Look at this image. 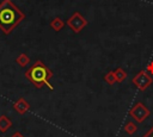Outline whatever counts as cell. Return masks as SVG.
<instances>
[{
  "label": "cell",
  "instance_id": "8fae6325",
  "mask_svg": "<svg viewBox=\"0 0 153 137\" xmlns=\"http://www.w3.org/2000/svg\"><path fill=\"white\" fill-rule=\"evenodd\" d=\"M19 62H20V64H22V66H25V64L29 62V58H27L25 55H22V56L19 57Z\"/></svg>",
  "mask_w": 153,
  "mask_h": 137
},
{
  "label": "cell",
  "instance_id": "277c9868",
  "mask_svg": "<svg viewBox=\"0 0 153 137\" xmlns=\"http://www.w3.org/2000/svg\"><path fill=\"white\" fill-rule=\"evenodd\" d=\"M131 82L134 86H136V88L141 92H145L152 83H153V76L149 75L146 70H140L133 79Z\"/></svg>",
  "mask_w": 153,
  "mask_h": 137
},
{
  "label": "cell",
  "instance_id": "ba28073f",
  "mask_svg": "<svg viewBox=\"0 0 153 137\" xmlns=\"http://www.w3.org/2000/svg\"><path fill=\"white\" fill-rule=\"evenodd\" d=\"M123 129H124V132H126V133H128V135H134V133L137 131V125H136L134 122H127Z\"/></svg>",
  "mask_w": 153,
  "mask_h": 137
},
{
  "label": "cell",
  "instance_id": "8992f818",
  "mask_svg": "<svg viewBox=\"0 0 153 137\" xmlns=\"http://www.w3.org/2000/svg\"><path fill=\"white\" fill-rule=\"evenodd\" d=\"M114 74H115V79H116V82H118V83H121V82L126 81V79L128 77V74H127V71H126L123 68H121V67L116 68V69L114 70Z\"/></svg>",
  "mask_w": 153,
  "mask_h": 137
},
{
  "label": "cell",
  "instance_id": "30bf717a",
  "mask_svg": "<svg viewBox=\"0 0 153 137\" xmlns=\"http://www.w3.org/2000/svg\"><path fill=\"white\" fill-rule=\"evenodd\" d=\"M146 71H147L149 75L153 76V61H151V62L146 66Z\"/></svg>",
  "mask_w": 153,
  "mask_h": 137
},
{
  "label": "cell",
  "instance_id": "7c38bea8",
  "mask_svg": "<svg viewBox=\"0 0 153 137\" xmlns=\"http://www.w3.org/2000/svg\"><path fill=\"white\" fill-rule=\"evenodd\" d=\"M142 137H153V126H152V127H151V129H149Z\"/></svg>",
  "mask_w": 153,
  "mask_h": 137
},
{
  "label": "cell",
  "instance_id": "9c48e42d",
  "mask_svg": "<svg viewBox=\"0 0 153 137\" xmlns=\"http://www.w3.org/2000/svg\"><path fill=\"white\" fill-rule=\"evenodd\" d=\"M103 79H104V81L108 83V85H110V86H112L115 82H116V79H115V74H114V70H109L104 76H103Z\"/></svg>",
  "mask_w": 153,
  "mask_h": 137
},
{
  "label": "cell",
  "instance_id": "7a4b0ae2",
  "mask_svg": "<svg viewBox=\"0 0 153 137\" xmlns=\"http://www.w3.org/2000/svg\"><path fill=\"white\" fill-rule=\"evenodd\" d=\"M24 18V14L8 0L0 6V27L8 33Z\"/></svg>",
  "mask_w": 153,
  "mask_h": 137
},
{
  "label": "cell",
  "instance_id": "3957f363",
  "mask_svg": "<svg viewBox=\"0 0 153 137\" xmlns=\"http://www.w3.org/2000/svg\"><path fill=\"white\" fill-rule=\"evenodd\" d=\"M151 116L149 108L141 101L134 104V106L129 110V117H131L136 123H143Z\"/></svg>",
  "mask_w": 153,
  "mask_h": 137
},
{
  "label": "cell",
  "instance_id": "52a82bcc",
  "mask_svg": "<svg viewBox=\"0 0 153 137\" xmlns=\"http://www.w3.org/2000/svg\"><path fill=\"white\" fill-rule=\"evenodd\" d=\"M50 26L55 30V31H60V30H62L63 29V26H65V21L61 19V18H54L53 20H51V23H50Z\"/></svg>",
  "mask_w": 153,
  "mask_h": 137
},
{
  "label": "cell",
  "instance_id": "5b68a950",
  "mask_svg": "<svg viewBox=\"0 0 153 137\" xmlns=\"http://www.w3.org/2000/svg\"><path fill=\"white\" fill-rule=\"evenodd\" d=\"M87 24H88V21L86 20V18H84L82 14L78 11L73 12V14L67 20V25L72 29V31L74 33H80L82 31V29L87 26Z\"/></svg>",
  "mask_w": 153,
  "mask_h": 137
},
{
  "label": "cell",
  "instance_id": "6da1fadb",
  "mask_svg": "<svg viewBox=\"0 0 153 137\" xmlns=\"http://www.w3.org/2000/svg\"><path fill=\"white\" fill-rule=\"evenodd\" d=\"M25 76L37 88H42L43 86H48L50 91L54 89L53 85L49 82L50 79L53 77V71L45 64H43L41 61L35 62L30 67V69H27V71L25 73Z\"/></svg>",
  "mask_w": 153,
  "mask_h": 137
}]
</instances>
